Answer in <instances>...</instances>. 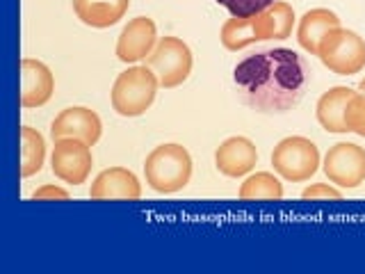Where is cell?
<instances>
[{"label": "cell", "instance_id": "cell-1", "mask_svg": "<svg viewBox=\"0 0 365 274\" xmlns=\"http://www.w3.org/2000/svg\"><path fill=\"white\" fill-rule=\"evenodd\" d=\"M235 87L247 106L258 112H288L302 101L308 71L292 49H274L249 55L233 71Z\"/></svg>", "mask_w": 365, "mask_h": 274}, {"label": "cell", "instance_id": "cell-2", "mask_svg": "<svg viewBox=\"0 0 365 274\" xmlns=\"http://www.w3.org/2000/svg\"><path fill=\"white\" fill-rule=\"evenodd\" d=\"M146 183L160 194H174L182 190L192 178L190 151L180 144H160L146 156L144 163Z\"/></svg>", "mask_w": 365, "mask_h": 274}, {"label": "cell", "instance_id": "cell-3", "mask_svg": "<svg viewBox=\"0 0 365 274\" xmlns=\"http://www.w3.org/2000/svg\"><path fill=\"white\" fill-rule=\"evenodd\" d=\"M158 78L148 66H130L117 76L112 85V108L121 117H140L153 106L158 94Z\"/></svg>", "mask_w": 365, "mask_h": 274}, {"label": "cell", "instance_id": "cell-4", "mask_svg": "<svg viewBox=\"0 0 365 274\" xmlns=\"http://www.w3.org/2000/svg\"><path fill=\"white\" fill-rule=\"evenodd\" d=\"M317 57L338 76H354L365 66V41L347 28H334L319 41Z\"/></svg>", "mask_w": 365, "mask_h": 274}, {"label": "cell", "instance_id": "cell-5", "mask_svg": "<svg viewBox=\"0 0 365 274\" xmlns=\"http://www.w3.org/2000/svg\"><path fill=\"white\" fill-rule=\"evenodd\" d=\"M192 51L190 46L178 37L158 39L153 53L146 57V66L155 73L160 87L174 89L182 85L192 73Z\"/></svg>", "mask_w": 365, "mask_h": 274}, {"label": "cell", "instance_id": "cell-6", "mask_svg": "<svg viewBox=\"0 0 365 274\" xmlns=\"http://www.w3.org/2000/svg\"><path fill=\"white\" fill-rule=\"evenodd\" d=\"M274 171L292 183H302L311 178L319 167V151L308 137H285L272 151Z\"/></svg>", "mask_w": 365, "mask_h": 274}, {"label": "cell", "instance_id": "cell-7", "mask_svg": "<svg viewBox=\"0 0 365 274\" xmlns=\"http://www.w3.org/2000/svg\"><path fill=\"white\" fill-rule=\"evenodd\" d=\"M324 174L340 188H359L365 181V148L351 142H338L324 156Z\"/></svg>", "mask_w": 365, "mask_h": 274}, {"label": "cell", "instance_id": "cell-8", "mask_svg": "<svg viewBox=\"0 0 365 274\" xmlns=\"http://www.w3.org/2000/svg\"><path fill=\"white\" fill-rule=\"evenodd\" d=\"M94 158H91V148L83 140H73V137H64V140H55L53 156H51V169L53 174L71 186L85 183Z\"/></svg>", "mask_w": 365, "mask_h": 274}, {"label": "cell", "instance_id": "cell-9", "mask_svg": "<svg viewBox=\"0 0 365 274\" xmlns=\"http://www.w3.org/2000/svg\"><path fill=\"white\" fill-rule=\"evenodd\" d=\"M155 44H158V28L153 19L137 16L128 21V26L121 30L114 53H117L119 62L130 64V62L146 60V57L153 53Z\"/></svg>", "mask_w": 365, "mask_h": 274}, {"label": "cell", "instance_id": "cell-10", "mask_svg": "<svg viewBox=\"0 0 365 274\" xmlns=\"http://www.w3.org/2000/svg\"><path fill=\"white\" fill-rule=\"evenodd\" d=\"M103 133V123L101 117L89 108L76 106V108H66L55 117L51 126V135L53 140H64V137H73V140H83L89 146H94L101 140Z\"/></svg>", "mask_w": 365, "mask_h": 274}, {"label": "cell", "instance_id": "cell-11", "mask_svg": "<svg viewBox=\"0 0 365 274\" xmlns=\"http://www.w3.org/2000/svg\"><path fill=\"white\" fill-rule=\"evenodd\" d=\"M21 106L23 108H41L51 101L55 91L53 71L43 62L23 57L21 64Z\"/></svg>", "mask_w": 365, "mask_h": 274}, {"label": "cell", "instance_id": "cell-12", "mask_svg": "<svg viewBox=\"0 0 365 274\" xmlns=\"http://www.w3.org/2000/svg\"><path fill=\"white\" fill-rule=\"evenodd\" d=\"M258 163V151L256 144L249 137L235 135L224 140L215 151V165L228 178H237L249 174Z\"/></svg>", "mask_w": 365, "mask_h": 274}, {"label": "cell", "instance_id": "cell-13", "mask_svg": "<svg viewBox=\"0 0 365 274\" xmlns=\"http://www.w3.org/2000/svg\"><path fill=\"white\" fill-rule=\"evenodd\" d=\"M91 199H140L142 183L130 169L125 167H110L103 169L94 178L89 188Z\"/></svg>", "mask_w": 365, "mask_h": 274}, {"label": "cell", "instance_id": "cell-14", "mask_svg": "<svg viewBox=\"0 0 365 274\" xmlns=\"http://www.w3.org/2000/svg\"><path fill=\"white\" fill-rule=\"evenodd\" d=\"M334 28H340V19L336 11H331L327 7L308 9L299 19V26H297V41H299V46L306 53L317 55L319 41Z\"/></svg>", "mask_w": 365, "mask_h": 274}, {"label": "cell", "instance_id": "cell-15", "mask_svg": "<svg viewBox=\"0 0 365 274\" xmlns=\"http://www.w3.org/2000/svg\"><path fill=\"white\" fill-rule=\"evenodd\" d=\"M130 0H73L76 16L91 28H112L125 16Z\"/></svg>", "mask_w": 365, "mask_h": 274}, {"label": "cell", "instance_id": "cell-16", "mask_svg": "<svg viewBox=\"0 0 365 274\" xmlns=\"http://www.w3.org/2000/svg\"><path fill=\"white\" fill-rule=\"evenodd\" d=\"M354 89L349 87H331L329 91H324L317 101V121L324 131L329 133H347L345 126V108L347 101L351 98Z\"/></svg>", "mask_w": 365, "mask_h": 274}, {"label": "cell", "instance_id": "cell-17", "mask_svg": "<svg viewBox=\"0 0 365 274\" xmlns=\"http://www.w3.org/2000/svg\"><path fill=\"white\" fill-rule=\"evenodd\" d=\"M258 16V26L262 41L265 39H288L294 28V9L288 3H281L277 0L274 5H269L265 11H260Z\"/></svg>", "mask_w": 365, "mask_h": 274}, {"label": "cell", "instance_id": "cell-18", "mask_svg": "<svg viewBox=\"0 0 365 274\" xmlns=\"http://www.w3.org/2000/svg\"><path fill=\"white\" fill-rule=\"evenodd\" d=\"M220 39L226 51H242L247 46L262 41L258 16H233L222 26Z\"/></svg>", "mask_w": 365, "mask_h": 274}, {"label": "cell", "instance_id": "cell-19", "mask_svg": "<svg viewBox=\"0 0 365 274\" xmlns=\"http://www.w3.org/2000/svg\"><path fill=\"white\" fill-rule=\"evenodd\" d=\"M46 160V142L39 131L23 126L21 128V176L28 178L39 174Z\"/></svg>", "mask_w": 365, "mask_h": 274}, {"label": "cell", "instance_id": "cell-20", "mask_svg": "<svg viewBox=\"0 0 365 274\" xmlns=\"http://www.w3.org/2000/svg\"><path fill=\"white\" fill-rule=\"evenodd\" d=\"M240 199H262V201H279L283 199V183L269 174V171H258L249 176L240 186Z\"/></svg>", "mask_w": 365, "mask_h": 274}, {"label": "cell", "instance_id": "cell-21", "mask_svg": "<svg viewBox=\"0 0 365 274\" xmlns=\"http://www.w3.org/2000/svg\"><path fill=\"white\" fill-rule=\"evenodd\" d=\"M347 133H356L365 137V91H354L345 108Z\"/></svg>", "mask_w": 365, "mask_h": 274}, {"label": "cell", "instance_id": "cell-22", "mask_svg": "<svg viewBox=\"0 0 365 274\" xmlns=\"http://www.w3.org/2000/svg\"><path fill=\"white\" fill-rule=\"evenodd\" d=\"M217 3L231 11V16H256L277 0H217Z\"/></svg>", "mask_w": 365, "mask_h": 274}, {"label": "cell", "instance_id": "cell-23", "mask_svg": "<svg viewBox=\"0 0 365 274\" xmlns=\"http://www.w3.org/2000/svg\"><path fill=\"white\" fill-rule=\"evenodd\" d=\"M302 197L304 199H340L342 192L336 190V188H331V186H327V183H313L311 188H306L302 192Z\"/></svg>", "mask_w": 365, "mask_h": 274}, {"label": "cell", "instance_id": "cell-24", "mask_svg": "<svg viewBox=\"0 0 365 274\" xmlns=\"http://www.w3.org/2000/svg\"><path fill=\"white\" fill-rule=\"evenodd\" d=\"M32 199H68V192L64 188H57V186H43L37 192L32 194Z\"/></svg>", "mask_w": 365, "mask_h": 274}, {"label": "cell", "instance_id": "cell-25", "mask_svg": "<svg viewBox=\"0 0 365 274\" xmlns=\"http://www.w3.org/2000/svg\"><path fill=\"white\" fill-rule=\"evenodd\" d=\"M359 89H361V91H365V78H363L361 83H359Z\"/></svg>", "mask_w": 365, "mask_h": 274}]
</instances>
